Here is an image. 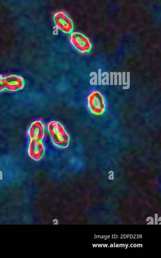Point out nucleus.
I'll use <instances>...</instances> for the list:
<instances>
[{
  "label": "nucleus",
  "instance_id": "1",
  "mask_svg": "<svg viewBox=\"0 0 161 258\" xmlns=\"http://www.w3.org/2000/svg\"><path fill=\"white\" fill-rule=\"evenodd\" d=\"M47 130L54 144L61 148L68 146L70 136L61 123L51 120L48 123Z\"/></svg>",
  "mask_w": 161,
  "mask_h": 258
},
{
  "label": "nucleus",
  "instance_id": "2",
  "mask_svg": "<svg viewBox=\"0 0 161 258\" xmlns=\"http://www.w3.org/2000/svg\"><path fill=\"white\" fill-rule=\"evenodd\" d=\"M87 104L90 111L96 115H101L105 110L104 97L97 90L90 93L87 97Z\"/></svg>",
  "mask_w": 161,
  "mask_h": 258
},
{
  "label": "nucleus",
  "instance_id": "3",
  "mask_svg": "<svg viewBox=\"0 0 161 258\" xmlns=\"http://www.w3.org/2000/svg\"><path fill=\"white\" fill-rule=\"evenodd\" d=\"M24 86L25 80L20 76L11 75L3 76L0 75V91L5 90L16 91L23 89Z\"/></svg>",
  "mask_w": 161,
  "mask_h": 258
},
{
  "label": "nucleus",
  "instance_id": "4",
  "mask_svg": "<svg viewBox=\"0 0 161 258\" xmlns=\"http://www.w3.org/2000/svg\"><path fill=\"white\" fill-rule=\"evenodd\" d=\"M70 41L73 46L81 53H88L92 48L89 39L84 34L74 32L70 35Z\"/></svg>",
  "mask_w": 161,
  "mask_h": 258
},
{
  "label": "nucleus",
  "instance_id": "5",
  "mask_svg": "<svg viewBox=\"0 0 161 258\" xmlns=\"http://www.w3.org/2000/svg\"><path fill=\"white\" fill-rule=\"evenodd\" d=\"M56 27L64 33H71L73 31V24L70 18L64 12H59L53 16Z\"/></svg>",
  "mask_w": 161,
  "mask_h": 258
},
{
  "label": "nucleus",
  "instance_id": "6",
  "mask_svg": "<svg viewBox=\"0 0 161 258\" xmlns=\"http://www.w3.org/2000/svg\"><path fill=\"white\" fill-rule=\"evenodd\" d=\"M29 139H38L42 140L44 137V126L42 121L36 119L30 124L28 130Z\"/></svg>",
  "mask_w": 161,
  "mask_h": 258
}]
</instances>
